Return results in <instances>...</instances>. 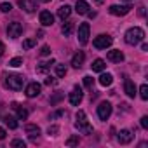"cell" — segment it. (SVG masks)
<instances>
[{
    "instance_id": "8992f818",
    "label": "cell",
    "mask_w": 148,
    "mask_h": 148,
    "mask_svg": "<svg viewBox=\"0 0 148 148\" xmlns=\"http://www.w3.org/2000/svg\"><path fill=\"white\" fill-rule=\"evenodd\" d=\"M110 115H112V105H110L108 101L99 103V106H98V117H99L101 120H108Z\"/></svg>"
},
{
    "instance_id": "d590c367",
    "label": "cell",
    "mask_w": 148,
    "mask_h": 148,
    "mask_svg": "<svg viewBox=\"0 0 148 148\" xmlns=\"http://www.w3.org/2000/svg\"><path fill=\"white\" fill-rule=\"evenodd\" d=\"M141 127H143V129H148V117H146V115L141 117Z\"/></svg>"
},
{
    "instance_id": "d6986e66",
    "label": "cell",
    "mask_w": 148,
    "mask_h": 148,
    "mask_svg": "<svg viewBox=\"0 0 148 148\" xmlns=\"http://www.w3.org/2000/svg\"><path fill=\"white\" fill-rule=\"evenodd\" d=\"M25 131H26V134H28L30 138H37V136L40 134V127L35 125V124H28V125L25 127Z\"/></svg>"
},
{
    "instance_id": "60d3db41",
    "label": "cell",
    "mask_w": 148,
    "mask_h": 148,
    "mask_svg": "<svg viewBox=\"0 0 148 148\" xmlns=\"http://www.w3.org/2000/svg\"><path fill=\"white\" fill-rule=\"evenodd\" d=\"M138 12H139V16H145V5H141V7H139V11H138Z\"/></svg>"
},
{
    "instance_id": "484cf974",
    "label": "cell",
    "mask_w": 148,
    "mask_h": 148,
    "mask_svg": "<svg viewBox=\"0 0 148 148\" xmlns=\"http://www.w3.org/2000/svg\"><path fill=\"white\" fill-rule=\"evenodd\" d=\"M66 73H68V68L64 64H56V75L58 77H64Z\"/></svg>"
},
{
    "instance_id": "4fadbf2b",
    "label": "cell",
    "mask_w": 148,
    "mask_h": 148,
    "mask_svg": "<svg viewBox=\"0 0 148 148\" xmlns=\"http://www.w3.org/2000/svg\"><path fill=\"white\" fill-rule=\"evenodd\" d=\"M106 58H108V61H113V63H120V61H124V52H122L120 49H113V51H108Z\"/></svg>"
},
{
    "instance_id": "e0dca14e",
    "label": "cell",
    "mask_w": 148,
    "mask_h": 148,
    "mask_svg": "<svg viewBox=\"0 0 148 148\" xmlns=\"http://www.w3.org/2000/svg\"><path fill=\"white\" fill-rule=\"evenodd\" d=\"M70 14H71V7H70V5H61V7L58 9V18H59V19H63V21H64V19H68V18H70Z\"/></svg>"
},
{
    "instance_id": "74e56055",
    "label": "cell",
    "mask_w": 148,
    "mask_h": 148,
    "mask_svg": "<svg viewBox=\"0 0 148 148\" xmlns=\"http://www.w3.org/2000/svg\"><path fill=\"white\" fill-rule=\"evenodd\" d=\"M54 84H56V79H52V77L45 79V86H54Z\"/></svg>"
},
{
    "instance_id": "5bb4252c",
    "label": "cell",
    "mask_w": 148,
    "mask_h": 148,
    "mask_svg": "<svg viewBox=\"0 0 148 148\" xmlns=\"http://www.w3.org/2000/svg\"><path fill=\"white\" fill-rule=\"evenodd\" d=\"M40 23H42V26H52L54 16H52L49 11H42V12H40Z\"/></svg>"
},
{
    "instance_id": "e575fe53",
    "label": "cell",
    "mask_w": 148,
    "mask_h": 148,
    "mask_svg": "<svg viewBox=\"0 0 148 148\" xmlns=\"http://www.w3.org/2000/svg\"><path fill=\"white\" fill-rule=\"evenodd\" d=\"M40 54H42V56H49V54H51V47H49V45H42Z\"/></svg>"
},
{
    "instance_id": "cb8c5ba5",
    "label": "cell",
    "mask_w": 148,
    "mask_h": 148,
    "mask_svg": "<svg viewBox=\"0 0 148 148\" xmlns=\"http://www.w3.org/2000/svg\"><path fill=\"white\" fill-rule=\"evenodd\" d=\"M112 82H113V77L110 75V73H103V75L99 77V84H101L103 87H108V86H112Z\"/></svg>"
},
{
    "instance_id": "83f0119b",
    "label": "cell",
    "mask_w": 148,
    "mask_h": 148,
    "mask_svg": "<svg viewBox=\"0 0 148 148\" xmlns=\"http://www.w3.org/2000/svg\"><path fill=\"white\" fill-rule=\"evenodd\" d=\"M37 45V40L35 38H26L25 42H23V49H32V47H35Z\"/></svg>"
},
{
    "instance_id": "1f68e13d",
    "label": "cell",
    "mask_w": 148,
    "mask_h": 148,
    "mask_svg": "<svg viewBox=\"0 0 148 148\" xmlns=\"http://www.w3.org/2000/svg\"><path fill=\"white\" fill-rule=\"evenodd\" d=\"M0 11H2V12H11L12 11V5L9 2H4V4H0Z\"/></svg>"
},
{
    "instance_id": "7a4b0ae2",
    "label": "cell",
    "mask_w": 148,
    "mask_h": 148,
    "mask_svg": "<svg viewBox=\"0 0 148 148\" xmlns=\"http://www.w3.org/2000/svg\"><path fill=\"white\" fill-rule=\"evenodd\" d=\"M75 119H77V122H75V127H77L80 132H84V134H92V125L87 122L86 112L79 110V112H77V115H75Z\"/></svg>"
},
{
    "instance_id": "7402d4cb",
    "label": "cell",
    "mask_w": 148,
    "mask_h": 148,
    "mask_svg": "<svg viewBox=\"0 0 148 148\" xmlns=\"http://www.w3.org/2000/svg\"><path fill=\"white\" fill-rule=\"evenodd\" d=\"M91 68H92V71H103L105 68H106V64H105V59H94L92 61V64H91Z\"/></svg>"
},
{
    "instance_id": "52a82bcc",
    "label": "cell",
    "mask_w": 148,
    "mask_h": 148,
    "mask_svg": "<svg viewBox=\"0 0 148 148\" xmlns=\"http://www.w3.org/2000/svg\"><path fill=\"white\" fill-rule=\"evenodd\" d=\"M21 33H23V25H21V23H18V21L9 23V26H7V35H9L11 38H18V37H21Z\"/></svg>"
},
{
    "instance_id": "6da1fadb",
    "label": "cell",
    "mask_w": 148,
    "mask_h": 148,
    "mask_svg": "<svg viewBox=\"0 0 148 148\" xmlns=\"http://www.w3.org/2000/svg\"><path fill=\"white\" fill-rule=\"evenodd\" d=\"M143 40H145V32H143V28L134 26V28H129V30L125 32V42H127L129 45H136V44H139V42H143Z\"/></svg>"
},
{
    "instance_id": "277c9868",
    "label": "cell",
    "mask_w": 148,
    "mask_h": 148,
    "mask_svg": "<svg viewBox=\"0 0 148 148\" xmlns=\"http://www.w3.org/2000/svg\"><path fill=\"white\" fill-rule=\"evenodd\" d=\"M112 42H113V38H112L110 35H98V37L94 38L92 45H94L96 49H106V47L112 45Z\"/></svg>"
},
{
    "instance_id": "5b68a950",
    "label": "cell",
    "mask_w": 148,
    "mask_h": 148,
    "mask_svg": "<svg viewBox=\"0 0 148 148\" xmlns=\"http://www.w3.org/2000/svg\"><path fill=\"white\" fill-rule=\"evenodd\" d=\"M68 99H70V103H71L73 106H79V105L82 103V99H84V94H82V89H80L79 86H75V87H73V91L70 92V96H68Z\"/></svg>"
},
{
    "instance_id": "9c48e42d",
    "label": "cell",
    "mask_w": 148,
    "mask_h": 148,
    "mask_svg": "<svg viewBox=\"0 0 148 148\" xmlns=\"http://www.w3.org/2000/svg\"><path fill=\"white\" fill-rule=\"evenodd\" d=\"M108 11L113 16H125V14L131 12V5H119V4H115V5H110Z\"/></svg>"
},
{
    "instance_id": "ee69618b",
    "label": "cell",
    "mask_w": 148,
    "mask_h": 148,
    "mask_svg": "<svg viewBox=\"0 0 148 148\" xmlns=\"http://www.w3.org/2000/svg\"><path fill=\"white\" fill-rule=\"evenodd\" d=\"M40 2H44V4H47V2H51V0H40Z\"/></svg>"
},
{
    "instance_id": "603a6c76",
    "label": "cell",
    "mask_w": 148,
    "mask_h": 148,
    "mask_svg": "<svg viewBox=\"0 0 148 148\" xmlns=\"http://www.w3.org/2000/svg\"><path fill=\"white\" fill-rule=\"evenodd\" d=\"M51 64H54V59L45 61V63H40V64L37 66V73H47V71L51 70Z\"/></svg>"
},
{
    "instance_id": "7c38bea8",
    "label": "cell",
    "mask_w": 148,
    "mask_h": 148,
    "mask_svg": "<svg viewBox=\"0 0 148 148\" xmlns=\"http://www.w3.org/2000/svg\"><path fill=\"white\" fill-rule=\"evenodd\" d=\"M117 139H119V143H120V145H129V143L132 141V132H131L129 129H122V131L119 132Z\"/></svg>"
},
{
    "instance_id": "4dcf8cb0",
    "label": "cell",
    "mask_w": 148,
    "mask_h": 148,
    "mask_svg": "<svg viewBox=\"0 0 148 148\" xmlns=\"http://www.w3.org/2000/svg\"><path fill=\"white\" fill-rule=\"evenodd\" d=\"M11 146H14V148H25V146H26V143H25L23 139H12Z\"/></svg>"
},
{
    "instance_id": "30bf717a",
    "label": "cell",
    "mask_w": 148,
    "mask_h": 148,
    "mask_svg": "<svg viewBox=\"0 0 148 148\" xmlns=\"http://www.w3.org/2000/svg\"><path fill=\"white\" fill-rule=\"evenodd\" d=\"M40 91H42V86L40 84H37V82H32V84H28L26 86V96L28 98H37L38 94H40Z\"/></svg>"
},
{
    "instance_id": "f546056e",
    "label": "cell",
    "mask_w": 148,
    "mask_h": 148,
    "mask_svg": "<svg viewBox=\"0 0 148 148\" xmlns=\"http://www.w3.org/2000/svg\"><path fill=\"white\" fill-rule=\"evenodd\" d=\"M139 96H141V99H148V86L146 84H143L139 87Z\"/></svg>"
},
{
    "instance_id": "b9f144b4",
    "label": "cell",
    "mask_w": 148,
    "mask_h": 148,
    "mask_svg": "<svg viewBox=\"0 0 148 148\" xmlns=\"http://www.w3.org/2000/svg\"><path fill=\"white\" fill-rule=\"evenodd\" d=\"M141 49H143V51H148V44H146V42H143V44H141Z\"/></svg>"
},
{
    "instance_id": "d4e9b609",
    "label": "cell",
    "mask_w": 148,
    "mask_h": 148,
    "mask_svg": "<svg viewBox=\"0 0 148 148\" xmlns=\"http://www.w3.org/2000/svg\"><path fill=\"white\" fill-rule=\"evenodd\" d=\"M4 120H5V124H7V127H9V129H16V127H18V120H16V117L7 115Z\"/></svg>"
},
{
    "instance_id": "836d02e7",
    "label": "cell",
    "mask_w": 148,
    "mask_h": 148,
    "mask_svg": "<svg viewBox=\"0 0 148 148\" xmlns=\"http://www.w3.org/2000/svg\"><path fill=\"white\" fill-rule=\"evenodd\" d=\"M58 132H59V127H58V125H51V127L47 129V134H49V136H56Z\"/></svg>"
},
{
    "instance_id": "f35d334b",
    "label": "cell",
    "mask_w": 148,
    "mask_h": 148,
    "mask_svg": "<svg viewBox=\"0 0 148 148\" xmlns=\"http://www.w3.org/2000/svg\"><path fill=\"white\" fill-rule=\"evenodd\" d=\"M4 138H5V129L0 127V139H4Z\"/></svg>"
},
{
    "instance_id": "8fae6325",
    "label": "cell",
    "mask_w": 148,
    "mask_h": 148,
    "mask_svg": "<svg viewBox=\"0 0 148 148\" xmlns=\"http://www.w3.org/2000/svg\"><path fill=\"white\" fill-rule=\"evenodd\" d=\"M19 7L26 12H35L37 11V0H19Z\"/></svg>"
},
{
    "instance_id": "3957f363",
    "label": "cell",
    "mask_w": 148,
    "mask_h": 148,
    "mask_svg": "<svg viewBox=\"0 0 148 148\" xmlns=\"http://www.w3.org/2000/svg\"><path fill=\"white\" fill-rule=\"evenodd\" d=\"M23 77L21 75H5L4 77V86L5 87H9V89H12V91H19V89H23Z\"/></svg>"
},
{
    "instance_id": "f1b7e54d",
    "label": "cell",
    "mask_w": 148,
    "mask_h": 148,
    "mask_svg": "<svg viewBox=\"0 0 148 148\" xmlns=\"http://www.w3.org/2000/svg\"><path fill=\"white\" fill-rule=\"evenodd\" d=\"M23 64V58H12L11 61H9V66H12V68H18V66H21Z\"/></svg>"
},
{
    "instance_id": "ffe728a7",
    "label": "cell",
    "mask_w": 148,
    "mask_h": 148,
    "mask_svg": "<svg viewBox=\"0 0 148 148\" xmlns=\"http://www.w3.org/2000/svg\"><path fill=\"white\" fill-rule=\"evenodd\" d=\"M12 108L18 112V119H19V120H26V119H28V110H26V108H21L18 103H12Z\"/></svg>"
},
{
    "instance_id": "ab89813d",
    "label": "cell",
    "mask_w": 148,
    "mask_h": 148,
    "mask_svg": "<svg viewBox=\"0 0 148 148\" xmlns=\"http://www.w3.org/2000/svg\"><path fill=\"white\" fill-rule=\"evenodd\" d=\"M4 51H5V45H4L2 42H0V56H2V54H4Z\"/></svg>"
},
{
    "instance_id": "9a60e30c",
    "label": "cell",
    "mask_w": 148,
    "mask_h": 148,
    "mask_svg": "<svg viewBox=\"0 0 148 148\" xmlns=\"http://www.w3.org/2000/svg\"><path fill=\"white\" fill-rule=\"evenodd\" d=\"M84 59H86V54L82 51H79L77 54H73V58H71V66L73 68H80L84 64Z\"/></svg>"
},
{
    "instance_id": "7bdbcfd3",
    "label": "cell",
    "mask_w": 148,
    "mask_h": 148,
    "mask_svg": "<svg viewBox=\"0 0 148 148\" xmlns=\"http://www.w3.org/2000/svg\"><path fill=\"white\" fill-rule=\"evenodd\" d=\"M94 2H96V4H103V2H105V0H94Z\"/></svg>"
},
{
    "instance_id": "ac0fdd59",
    "label": "cell",
    "mask_w": 148,
    "mask_h": 148,
    "mask_svg": "<svg viewBox=\"0 0 148 148\" xmlns=\"http://www.w3.org/2000/svg\"><path fill=\"white\" fill-rule=\"evenodd\" d=\"M75 11H77L79 14H87V12H89V4L86 2V0H77Z\"/></svg>"
},
{
    "instance_id": "ba28073f",
    "label": "cell",
    "mask_w": 148,
    "mask_h": 148,
    "mask_svg": "<svg viewBox=\"0 0 148 148\" xmlns=\"http://www.w3.org/2000/svg\"><path fill=\"white\" fill-rule=\"evenodd\" d=\"M89 25L87 23H82L80 26H79V42H80V45H86L87 42H89Z\"/></svg>"
},
{
    "instance_id": "d6a6232c",
    "label": "cell",
    "mask_w": 148,
    "mask_h": 148,
    "mask_svg": "<svg viewBox=\"0 0 148 148\" xmlns=\"http://www.w3.org/2000/svg\"><path fill=\"white\" fill-rule=\"evenodd\" d=\"M84 86H86V87H92V86H94V79L89 77V75L84 77Z\"/></svg>"
},
{
    "instance_id": "8d00e7d4",
    "label": "cell",
    "mask_w": 148,
    "mask_h": 148,
    "mask_svg": "<svg viewBox=\"0 0 148 148\" xmlns=\"http://www.w3.org/2000/svg\"><path fill=\"white\" fill-rule=\"evenodd\" d=\"M61 98H63V94H56V96H54V98L51 99V105H56V103H58V101H59Z\"/></svg>"
},
{
    "instance_id": "4316f807",
    "label": "cell",
    "mask_w": 148,
    "mask_h": 148,
    "mask_svg": "<svg viewBox=\"0 0 148 148\" xmlns=\"http://www.w3.org/2000/svg\"><path fill=\"white\" fill-rule=\"evenodd\" d=\"M79 143H80L79 136H71V138H68V139H66V146H77Z\"/></svg>"
},
{
    "instance_id": "2e32d148",
    "label": "cell",
    "mask_w": 148,
    "mask_h": 148,
    "mask_svg": "<svg viewBox=\"0 0 148 148\" xmlns=\"http://www.w3.org/2000/svg\"><path fill=\"white\" fill-rule=\"evenodd\" d=\"M124 91H125V94H127L129 98H134V96H136V86H134V82L127 79L125 84H124Z\"/></svg>"
},
{
    "instance_id": "44dd1931",
    "label": "cell",
    "mask_w": 148,
    "mask_h": 148,
    "mask_svg": "<svg viewBox=\"0 0 148 148\" xmlns=\"http://www.w3.org/2000/svg\"><path fill=\"white\" fill-rule=\"evenodd\" d=\"M73 28H75V23H73V21H66V23H63L61 32H63V35H64V37H68V35H71V33H73Z\"/></svg>"
}]
</instances>
